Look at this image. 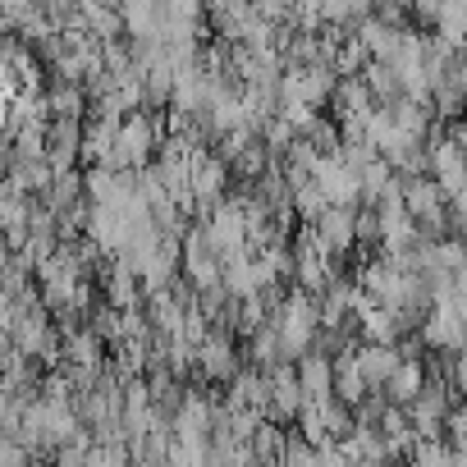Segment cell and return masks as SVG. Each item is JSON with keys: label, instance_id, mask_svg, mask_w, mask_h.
<instances>
[{"label": "cell", "instance_id": "1", "mask_svg": "<svg viewBox=\"0 0 467 467\" xmlns=\"http://www.w3.org/2000/svg\"><path fill=\"white\" fill-rule=\"evenodd\" d=\"M197 376L211 380V385H229L234 376H239V344H234V335L224 326L206 330L197 339Z\"/></svg>", "mask_w": 467, "mask_h": 467}, {"label": "cell", "instance_id": "2", "mask_svg": "<svg viewBox=\"0 0 467 467\" xmlns=\"http://www.w3.org/2000/svg\"><path fill=\"white\" fill-rule=\"evenodd\" d=\"M353 220H358V206L353 202H330L307 229L321 253H353L358 248V234H353Z\"/></svg>", "mask_w": 467, "mask_h": 467}, {"label": "cell", "instance_id": "3", "mask_svg": "<svg viewBox=\"0 0 467 467\" xmlns=\"http://www.w3.org/2000/svg\"><path fill=\"white\" fill-rule=\"evenodd\" d=\"M294 371H298V385L312 403L335 394V358H326L321 348H307L303 358H294Z\"/></svg>", "mask_w": 467, "mask_h": 467}, {"label": "cell", "instance_id": "4", "mask_svg": "<svg viewBox=\"0 0 467 467\" xmlns=\"http://www.w3.org/2000/svg\"><path fill=\"white\" fill-rule=\"evenodd\" d=\"M399 358H403L399 344H371V339H358V344H353V362H358V371L367 376V385H385V380L394 376Z\"/></svg>", "mask_w": 467, "mask_h": 467}, {"label": "cell", "instance_id": "5", "mask_svg": "<svg viewBox=\"0 0 467 467\" xmlns=\"http://www.w3.org/2000/svg\"><path fill=\"white\" fill-rule=\"evenodd\" d=\"M421 385H426V358L403 353L399 367H394V376L385 380V394H389V403H412Z\"/></svg>", "mask_w": 467, "mask_h": 467}, {"label": "cell", "instance_id": "6", "mask_svg": "<svg viewBox=\"0 0 467 467\" xmlns=\"http://www.w3.org/2000/svg\"><path fill=\"white\" fill-rule=\"evenodd\" d=\"M431 28H435V37L440 42H449V47H467V10L458 5V0H444V5L435 10V19H431Z\"/></svg>", "mask_w": 467, "mask_h": 467}, {"label": "cell", "instance_id": "7", "mask_svg": "<svg viewBox=\"0 0 467 467\" xmlns=\"http://www.w3.org/2000/svg\"><path fill=\"white\" fill-rule=\"evenodd\" d=\"M362 78H367V88L376 92V101H394V97H403V83H399V74H394V65L389 60H367L362 65Z\"/></svg>", "mask_w": 467, "mask_h": 467}]
</instances>
